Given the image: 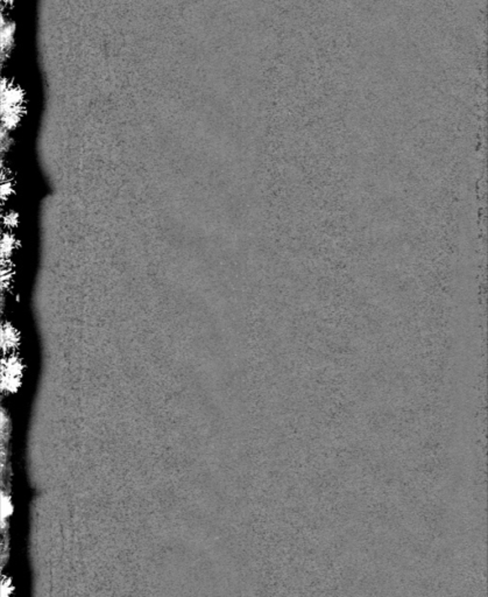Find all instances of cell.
I'll return each mask as SVG.
<instances>
[{"label": "cell", "instance_id": "1", "mask_svg": "<svg viewBox=\"0 0 488 597\" xmlns=\"http://www.w3.org/2000/svg\"><path fill=\"white\" fill-rule=\"evenodd\" d=\"M25 112V93L18 83L5 77L1 82V116L5 130L18 126Z\"/></svg>", "mask_w": 488, "mask_h": 597}, {"label": "cell", "instance_id": "2", "mask_svg": "<svg viewBox=\"0 0 488 597\" xmlns=\"http://www.w3.org/2000/svg\"><path fill=\"white\" fill-rule=\"evenodd\" d=\"M15 25L12 19L1 17V60H8L14 48Z\"/></svg>", "mask_w": 488, "mask_h": 597}, {"label": "cell", "instance_id": "3", "mask_svg": "<svg viewBox=\"0 0 488 597\" xmlns=\"http://www.w3.org/2000/svg\"><path fill=\"white\" fill-rule=\"evenodd\" d=\"M15 1H18V0H3V3L5 5H8V6H12V5L14 4Z\"/></svg>", "mask_w": 488, "mask_h": 597}]
</instances>
